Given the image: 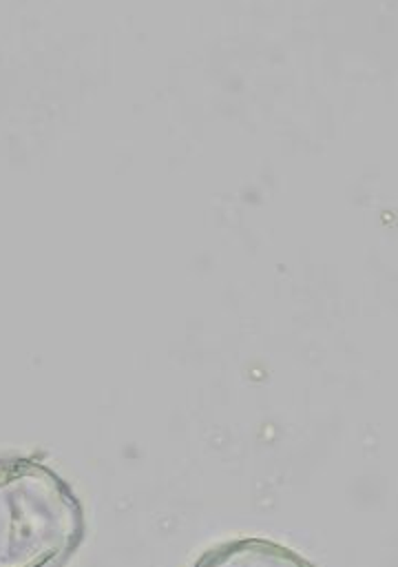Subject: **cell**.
<instances>
[{"mask_svg": "<svg viewBox=\"0 0 398 567\" xmlns=\"http://www.w3.org/2000/svg\"><path fill=\"white\" fill-rule=\"evenodd\" d=\"M84 534L71 485L35 456L0 458V567H62Z\"/></svg>", "mask_w": 398, "mask_h": 567, "instance_id": "cell-1", "label": "cell"}, {"mask_svg": "<svg viewBox=\"0 0 398 567\" xmlns=\"http://www.w3.org/2000/svg\"><path fill=\"white\" fill-rule=\"evenodd\" d=\"M195 567H316L298 551L270 538H232L203 551Z\"/></svg>", "mask_w": 398, "mask_h": 567, "instance_id": "cell-2", "label": "cell"}]
</instances>
